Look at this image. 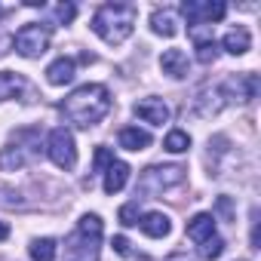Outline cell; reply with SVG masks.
I'll use <instances>...</instances> for the list:
<instances>
[{
  "label": "cell",
  "mask_w": 261,
  "mask_h": 261,
  "mask_svg": "<svg viewBox=\"0 0 261 261\" xmlns=\"http://www.w3.org/2000/svg\"><path fill=\"white\" fill-rule=\"evenodd\" d=\"M224 13H227V7L221 4V0H212V4L203 7V22H221Z\"/></svg>",
  "instance_id": "obj_23"
},
{
  "label": "cell",
  "mask_w": 261,
  "mask_h": 261,
  "mask_svg": "<svg viewBox=\"0 0 261 261\" xmlns=\"http://www.w3.org/2000/svg\"><path fill=\"white\" fill-rule=\"evenodd\" d=\"M49 28L46 25H40V22H31V25H25L19 34H16V53L19 56H25V59H37V56H43L46 53V46H49Z\"/></svg>",
  "instance_id": "obj_6"
},
{
  "label": "cell",
  "mask_w": 261,
  "mask_h": 261,
  "mask_svg": "<svg viewBox=\"0 0 261 261\" xmlns=\"http://www.w3.org/2000/svg\"><path fill=\"white\" fill-rule=\"evenodd\" d=\"M221 95L227 101H252L258 95V74H237L221 83Z\"/></svg>",
  "instance_id": "obj_8"
},
{
  "label": "cell",
  "mask_w": 261,
  "mask_h": 261,
  "mask_svg": "<svg viewBox=\"0 0 261 261\" xmlns=\"http://www.w3.org/2000/svg\"><path fill=\"white\" fill-rule=\"evenodd\" d=\"M0 16H4V7H0Z\"/></svg>",
  "instance_id": "obj_30"
},
{
  "label": "cell",
  "mask_w": 261,
  "mask_h": 261,
  "mask_svg": "<svg viewBox=\"0 0 261 261\" xmlns=\"http://www.w3.org/2000/svg\"><path fill=\"white\" fill-rule=\"evenodd\" d=\"M37 151H40V136H37V129H34V136L28 139V145H10V148L0 151V169L16 172V169H22Z\"/></svg>",
  "instance_id": "obj_7"
},
{
  "label": "cell",
  "mask_w": 261,
  "mask_h": 261,
  "mask_svg": "<svg viewBox=\"0 0 261 261\" xmlns=\"http://www.w3.org/2000/svg\"><path fill=\"white\" fill-rule=\"evenodd\" d=\"M22 89H25V80H22L19 74H13V71H0V101H7V98L19 95Z\"/></svg>",
  "instance_id": "obj_18"
},
{
  "label": "cell",
  "mask_w": 261,
  "mask_h": 261,
  "mask_svg": "<svg viewBox=\"0 0 261 261\" xmlns=\"http://www.w3.org/2000/svg\"><path fill=\"white\" fill-rule=\"evenodd\" d=\"M7 237H10V224H7V221H0V243H4Z\"/></svg>",
  "instance_id": "obj_29"
},
{
  "label": "cell",
  "mask_w": 261,
  "mask_h": 261,
  "mask_svg": "<svg viewBox=\"0 0 261 261\" xmlns=\"http://www.w3.org/2000/svg\"><path fill=\"white\" fill-rule=\"evenodd\" d=\"M197 59H200L203 65L215 62V59H218V46H215V40H209V43H200V46H197Z\"/></svg>",
  "instance_id": "obj_25"
},
{
  "label": "cell",
  "mask_w": 261,
  "mask_h": 261,
  "mask_svg": "<svg viewBox=\"0 0 261 261\" xmlns=\"http://www.w3.org/2000/svg\"><path fill=\"white\" fill-rule=\"evenodd\" d=\"M185 181V169L181 166H151L139 175V188L145 194H160V191H169L175 185Z\"/></svg>",
  "instance_id": "obj_5"
},
{
  "label": "cell",
  "mask_w": 261,
  "mask_h": 261,
  "mask_svg": "<svg viewBox=\"0 0 261 261\" xmlns=\"http://www.w3.org/2000/svg\"><path fill=\"white\" fill-rule=\"evenodd\" d=\"M56 252H59V246H56V240H49V237L31 243V258H34V261H56Z\"/></svg>",
  "instance_id": "obj_19"
},
{
  "label": "cell",
  "mask_w": 261,
  "mask_h": 261,
  "mask_svg": "<svg viewBox=\"0 0 261 261\" xmlns=\"http://www.w3.org/2000/svg\"><path fill=\"white\" fill-rule=\"evenodd\" d=\"M224 49L230 53V56H243V53H249V46H252V34H249V28H243V25H237V28H230L227 34H224Z\"/></svg>",
  "instance_id": "obj_13"
},
{
  "label": "cell",
  "mask_w": 261,
  "mask_h": 261,
  "mask_svg": "<svg viewBox=\"0 0 261 261\" xmlns=\"http://www.w3.org/2000/svg\"><path fill=\"white\" fill-rule=\"evenodd\" d=\"M163 148H166L169 154H185V151L191 148V136L185 133V129H172V133L166 136V142H163Z\"/></svg>",
  "instance_id": "obj_20"
},
{
  "label": "cell",
  "mask_w": 261,
  "mask_h": 261,
  "mask_svg": "<svg viewBox=\"0 0 261 261\" xmlns=\"http://www.w3.org/2000/svg\"><path fill=\"white\" fill-rule=\"evenodd\" d=\"M215 212H218L221 218H230V215H233V206H230V197H218V200H215Z\"/></svg>",
  "instance_id": "obj_27"
},
{
  "label": "cell",
  "mask_w": 261,
  "mask_h": 261,
  "mask_svg": "<svg viewBox=\"0 0 261 261\" xmlns=\"http://www.w3.org/2000/svg\"><path fill=\"white\" fill-rule=\"evenodd\" d=\"M136 19H139V7H133V4H105L92 16V31L105 43L117 46V43H123L129 34H133Z\"/></svg>",
  "instance_id": "obj_2"
},
{
  "label": "cell",
  "mask_w": 261,
  "mask_h": 261,
  "mask_svg": "<svg viewBox=\"0 0 261 261\" xmlns=\"http://www.w3.org/2000/svg\"><path fill=\"white\" fill-rule=\"evenodd\" d=\"M117 218H120V224H126V227L139 224V203H126V206H120Z\"/></svg>",
  "instance_id": "obj_24"
},
{
  "label": "cell",
  "mask_w": 261,
  "mask_h": 261,
  "mask_svg": "<svg viewBox=\"0 0 261 261\" xmlns=\"http://www.w3.org/2000/svg\"><path fill=\"white\" fill-rule=\"evenodd\" d=\"M142 230L151 237V240H163V237H169V230H172V221H169V215H163V212H148V215H142Z\"/></svg>",
  "instance_id": "obj_11"
},
{
  "label": "cell",
  "mask_w": 261,
  "mask_h": 261,
  "mask_svg": "<svg viewBox=\"0 0 261 261\" xmlns=\"http://www.w3.org/2000/svg\"><path fill=\"white\" fill-rule=\"evenodd\" d=\"M101 249V218L83 215L77 230L65 240V261H98Z\"/></svg>",
  "instance_id": "obj_3"
},
{
  "label": "cell",
  "mask_w": 261,
  "mask_h": 261,
  "mask_svg": "<svg viewBox=\"0 0 261 261\" xmlns=\"http://www.w3.org/2000/svg\"><path fill=\"white\" fill-rule=\"evenodd\" d=\"M160 68H163V74L181 80V77H188V56L181 49H166L160 59Z\"/></svg>",
  "instance_id": "obj_14"
},
{
  "label": "cell",
  "mask_w": 261,
  "mask_h": 261,
  "mask_svg": "<svg viewBox=\"0 0 261 261\" xmlns=\"http://www.w3.org/2000/svg\"><path fill=\"white\" fill-rule=\"evenodd\" d=\"M129 172H133V169H129L126 163H120V160H114L111 166H108V172H105V194H120L123 188H126V181H129Z\"/></svg>",
  "instance_id": "obj_12"
},
{
  "label": "cell",
  "mask_w": 261,
  "mask_h": 261,
  "mask_svg": "<svg viewBox=\"0 0 261 261\" xmlns=\"http://www.w3.org/2000/svg\"><path fill=\"white\" fill-rule=\"evenodd\" d=\"M56 16H59V22H62V25H68V22H74L77 10H74V4H62V7L56 10Z\"/></svg>",
  "instance_id": "obj_26"
},
{
  "label": "cell",
  "mask_w": 261,
  "mask_h": 261,
  "mask_svg": "<svg viewBox=\"0 0 261 261\" xmlns=\"http://www.w3.org/2000/svg\"><path fill=\"white\" fill-rule=\"evenodd\" d=\"M46 80H49L53 86H65V83H71V80H74V59H68V56L56 59V62L46 68Z\"/></svg>",
  "instance_id": "obj_16"
},
{
  "label": "cell",
  "mask_w": 261,
  "mask_h": 261,
  "mask_svg": "<svg viewBox=\"0 0 261 261\" xmlns=\"http://www.w3.org/2000/svg\"><path fill=\"white\" fill-rule=\"evenodd\" d=\"M46 154L59 169H74L77 166V148H74V136L65 126H56L49 139H46Z\"/></svg>",
  "instance_id": "obj_4"
},
{
  "label": "cell",
  "mask_w": 261,
  "mask_h": 261,
  "mask_svg": "<svg viewBox=\"0 0 261 261\" xmlns=\"http://www.w3.org/2000/svg\"><path fill=\"white\" fill-rule=\"evenodd\" d=\"M221 252H224V240H221V237H212V240H206V243H203V249H200V255H203L206 261H215Z\"/></svg>",
  "instance_id": "obj_22"
},
{
  "label": "cell",
  "mask_w": 261,
  "mask_h": 261,
  "mask_svg": "<svg viewBox=\"0 0 261 261\" xmlns=\"http://www.w3.org/2000/svg\"><path fill=\"white\" fill-rule=\"evenodd\" d=\"M62 111H65V117H68L74 126L89 129V126H95L98 120L108 117V111H111V92H108L101 83H86V86L74 89V92L62 101Z\"/></svg>",
  "instance_id": "obj_1"
},
{
  "label": "cell",
  "mask_w": 261,
  "mask_h": 261,
  "mask_svg": "<svg viewBox=\"0 0 261 261\" xmlns=\"http://www.w3.org/2000/svg\"><path fill=\"white\" fill-rule=\"evenodd\" d=\"M151 28L157 31V34H163V37H175L178 34V13L175 10H157L154 16H151Z\"/></svg>",
  "instance_id": "obj_15"
},
{
  "label": "cell",
  "mask_w": 261,
  "mask_h": 261,
  "mask_svg": "<svg viewBox=\"0 0 261 261\" xmlns=\"http://www.w3.org/2000/svg\"><path fill=\"white\" fill-rule=\"evenodd\" d=\"M111 163H114V151H111V148H95V157H92V172H95V175H105Z\"/></svg>",
  "instance_id": "obj_21"
},
{
  "label": "cell",
  "mask_w": 261,
  "mask_h": 261,
  "mask_svg": "<svg viewBox=\"0 0 261 261\" xmlns=\"http://www.w3.org/2000/svg\"><path fill=\"white\" fill-rule=\"evenodd\" d=\"M136 114L145 123H154V126H163L169 120V108H166L163 98H142V101H136Z\"/></svg>",
  "instance_id": "obj_9"
},
{
  "label": "cell",
  "mask_w": 261,
  "mask_h": 261,
  "mask_svg": "<svg viewBox=\"0 0 261 261\" xmlns=\"http://www.w3.org/2000/svg\"><path fill=\"white\" fill-rule=\"evenodd\" d=\"M111 246H114V252H117V255H129V240H126V237H114V243H111Z\"/></svg>",
  "instance_id": "obj_28"
},
{
  "label": "cell",
  "mask_w": 261,
  "mask_h": 261,
  "mask_svg": "<svg viewBox=\"0 0 261 261\" xmlns=\"http://www.w3.org/2000/svg\"><path fill=\"white\" fill-rule=\"evenodd\" d=\"M148 145H151V136L145 133V129H139V126L120 129V148H126V151H145Z\"/></svg>",
  "instance_id": "obj_17"
},
{
  "label": "cell",
  "mask_w": 261,
  "mask_h": 261,
  "mask_svg": "<svg viewBox=\"0 0 261 261\" xmlns=\"http://www.w3.org/2000/svg\"><path fill=\"white\" fill-rule=\"evenodd\" d=\"M188 237H191L194 243H206V240H212V237H215V215H209V212L194 215V218L188 221Z\"/></svg>",
  "instance_id": "obj_10"
}]
</instances>
